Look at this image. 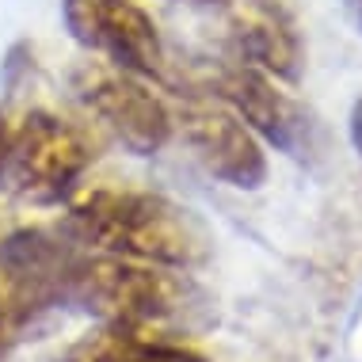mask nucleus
I'll list each match as a JSON object with an SVG mask.
<instances>
[{
	"mask_svg": "<svg viewBox=\"0 0 362 362\" xmlns=\"http://www.w3.org/2000/svg\"><path fill=\"white\" fill-rule=\"evenodd\" d=\"M57 229L81 252L141 259L172 271L199 267L210 252L206 233L187 206L130 183H84L65 202Z\"/></svg>",
	"mask_w": 362,
	"mask_h": 362,
	"instance_id": "1",
	"label": "nucleus"
},
{
	"mask_svg": "<svg viewBox=\"0 0 362 362\" xmlns=\"http://www.w3.org/2000/svg\"><path fill=\"white\" fill-rule=\"evenodd\" d=\"M12 138H16V111L0 103V191L8 183V160H12Z\"/></svg>",
	"mask_w": 362,
	"mask_h": 362,
	"instance_id": "12",
	"label": "nucleus"
},
{
	"mask_svg": "<svg viewBox=\"0 0 362 362\" xmlns=\"http://www.w3.org/2000/svg\"><path fill=\"white\" fill-rule=\"evenodd\" d=\"M62 23L88 57L111 62L168 88L172 62L160 27L141 0H62Z\"/></svg>",
	"mask_w": 362,
	"mask_h": 362,
	"instance_id": "8",
	"label": "nucleus"
},
{
	"mask_svg": "<svg viewBox=\"0 0 362 362\" xmlns=\"http://www.w3.org/2000/svg\"><path fill=\"white\" fill-rule=\"evenodd\" d=\"M175 141L187 145L199 168L233 191H259L271 175V149L240 115L206 92H175Z\"/></svg>",
	"mask_w": 362,
	"mask_h": 362,
	"instance_id": "6",
	"label": "nucleus"
},
{
	"mask_svg": "<svg viewBox=\"0 0 362 362\" xmlns=\"http://www.w3.org/2000/svg\"><path fill=\"white\" fill-rule=\"evenodd\" d=\"M191 4H225V0H191Z\"/></svg>",
	"mask_w": 362,
	"mask_h": 362,
	"instance_id": "15",
	"label": "nucleus"
},
{
	"mask_svg": "<svg viewBox=\"0 0 362 362\" xmlns=\"http://www.w3.org/2000/svg\"><path fill=\"white\" fill-rule=\"evenodd\" d=\"M57 362H210L199 347L164 336L160 328L100 325L65 351Z\"/></svg>",
	"mask_w": 362,
	"mask_h": 362,
	"instance_id": "10",
	"label": "nucleus"
},
{
	"mask_svg": "<svg viewBox=\"0 0 362 362\" xmlns=\"http://www.w3.org/2000/svg\"><path fill=\"white\" fill-rule=\"evenodd\" d=\"M194 92H206L214 100H221L233 115H240L259 134V141L267 149H279L305 164L325 153V126H320V119L293 92H286L282 81L252 69V65L225 57L202 76V84Z\"/></svg>",
	"mask_w": 362,
	"mask_h": 362,
	"instance_id": "5",
	"label": "nucleus"
},
{
	"mask_svg": "<svg viewBox=\"0 0 362 362\" xmlns=\"http://www.w3.org/2000/svg\"><path fill=\"white\" fill-rule=\"evenodd\" d=\"M187 298L183 271L100 252H81L69 286V305L92 313L100 325L122 328H164L187 309Z\"/></svg>",
	"mask_w": 362,
	"mask_h": 362,
	"instance_id": "4",
	"label": "nucleus"
},
{
	"mask_svg": "<svg viewBox=\"0 0 362 362\" xmlns=\"http://www.w3.org/2000/svg\"><path fill=\"white\" fill-rule=\"evenodd\" d=\"M4 351H8V344H4V339H0V358H4Z\"/></svg>",
	"mask_w": 362,
	"mask_h": 362,
	"instance_id": "16",
	"label": "nucleus"
},
{
	"mask_svg": "<svg viewBox=\"0 0 362 362\" xmlns=\"http://www.w3.org/2000/svg\"><path fill=\"white\" fill-rule=\"evenodd\" d=\"M69 92L84 119L126 153L156 156L175 141V111L149 76L84 54L69 73Z\"/></svg>",
	"mask_w": 362,
	"mask_h": 362,
	"instance_id": "3",
	"label": "nucleus"
},
{
	"mask_svg": "<svg viewBox=\"0 0 362 362\" xmlns=\"http://www.w3.org/2000/svg\"><path fill=\"white\" fill-rule=\"evenodd\" d=\"M347 8H351V16H355V23H358V35H362V0H347Z\"/></svg>",
	"mask_w": 362,
	"mask_h": 362,
	"instance_id": "14",
	"label": "nucleus"
},
{
	"mask_svg": "<svg viewBox=\"0 0 362 362\" xmlns=\"http://www.w3.org/2000/svg\"><path fill=\"white\" fill-rule=\"evenodd\" d=\"M100 160V130L88 119H69L54 107H27L16 115L8 183L31 206H65L88 183Z\"/></svg>",
	"mask_w": 362,
	"mask_h": 362,
	"instance_id": "2",
	"label": "nucleus"
},
{
	"mask_svg": "<svg viewBox=\"0 0 362 362\" xmlns=\"http://www.w3.org/2000/svg\"><path fill=\"white\" fill-rule=\"evenodd\" d=\"M35 46L31 42H16L12 50L4 54L0 62V81H4V92L8 95H19L27 88V81H35Z\"/></svg>",
	"mask_w": 362,
	"mask_h": 362,
	"instance_id": "11",
	"label": "nucleus"
},
{
	"mask_svg": "<svg viewBox=\"0 0 362 362\" xmlns=\"http://www.w3.org/2000/svg\"><path fill=\"white\" fill-rule=\"evenodd\" d=\"M76 259L81 248L57 225L0 229V293L12 309L16 328L57 305H69Z\"/></svg>",
	"mask_w": 362,
	"mask_h": 362,
	"instance_id": "7",
	"label": "nucleus"
},
{
	"mask_svg": "<svg viewBox=\"0 0 362 362\" xmlns=\"http://www.w3.org/2000/svg\"><path fill=\"white\" fill-rule=\"evenodd\" d=\"M347 134H351V145H355V153L362 156V95L355 100V107H351V119H347Z\"/></svg>",
	"mask_w": 362,
	"mask_h": 362,
	"instance_id": "13",
	"label": "nucleus"
},
{
	"mask_svg": "<svg viewBox=\"0 0 362 362\" xmlns=\"http://www.w3.org/2000/svg\"><path fill=\"white\" fill-rule=\"evenodd\" d=\"M225 42L233 62L252 65L282 84H298L305 69L298 19L279 0H225Z\"/></svg>",
	"mask_w": 362,
	"mask_h": 362,
	"instance_id": "9",
	"label": "nucleus"
}]
</instances>
